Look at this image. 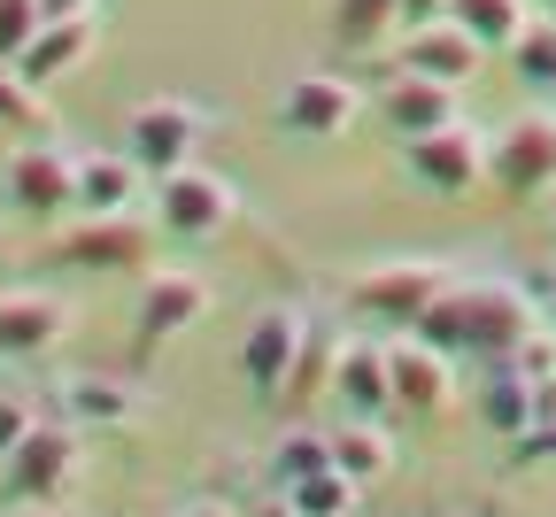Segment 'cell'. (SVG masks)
I'll use <instances>...</instances> for the list:
<instances>
[{
	"mask_svg": "<svg viewBox=\"0 0 556 517\" xmlns=\"http://www.w3.org/2000/svg\"><path fill=\"white\" fill-rule=\"evenodd\" d=\"M541 325H548L541 302H533V293H518L510 278H456V286H448L409 332H417V340H433V348H448V355L503 363V355H518V340L541 332Z\"/></svg>",
	"mask_w": 556,
	"mask_h": 517,
	"instance_id": "cell-1",
	"label": "cell"
},
{
	"mask_svg": "<svg viewBox=\"0 0 556 517\" xmlns=\"http://www.w3.org/2000/svg\"><path fill=\"white\" fill-rule=\"evenodd\" d=\"M448 286H456V270L441 255H402V263H371L356 286H348V310H364L371 325H402L409 332Z\"/></svg>",
	"mask_w": 556,
	"mask_h": 517,
	"instance_id": "cell-2",
	"label": "cell"
},
{
	"mask_svg": "<svg viewBox=\"0 0 556 517\" xmlns=\"http://www.w3.org/2000/svg\"><path fill=\"white\" fill-rule=\"evenodd\" d=\"M78 464H86V425L54 417V425H31L16 449L0 456V479H9L16 502H62L70 479H78Z\"/></svg>",
	"mask_w": 556,
	"mask_h": 517,
	"instance_id": "cell-3",
	"label": "cell"
},
{
	"mask_svg": "<svg viewBox=\"0 0 556 517\" xmlns=\"http://www.w3.org/2000/svg\"><path fill=\"white\" fill-rule=\"evenodd\" d=\"M486 178H495L503 201H533V193H556V109H526L495 131L486 147Z\"/></svg>",
	"mask_w": 556,
	"mask_h": 517,
	"instance_id": "cell-4",
	"label": "cell"
},
{
	"mask_svg": "<svg viewBox=\"0 0 556 517\" xmlns=\"http://www.w3.org/2000/svg\"><path fill=\"white\" fill-rule=\"evenodd\" d=\"M402 171L426 186L433 201H471V193L486 186V139L456 116V124H441V131L402 139Z\"/></svg>",
	"mask_w": 556,
	"mask_h": 517,
	"instance_id": "cell-5",
	"label": "cell"
},
{
	"mask_svg": "<svg viewBox=\"0 0 556 517\" xmlns=\"http://www.w3.org/2000/svg\"><path fill=\"white\" fill-rule=\"evenodd\" d=\"M240 216V193H232V178H217V171H201V163H186V171H170V178H155V225L170 232V240H217L225 225Z\"/></svg>",
	"mask_w": 556,
	"mask_h": 517,
	"instance_id": "cell-6",
	"label": "cell"
},
{
	"mask_svg": "<svg viewBox=\"0 0 556 517\" xmlns=\"http://www.w3.org/2000/svg\"><path fill=\"white\" fill-rule=\"evenodd\" d=\"M201 124H208V116H201L193 101L155 93V101H139V109L124 116V155L148 171V178H170V171H186V163H193Z\"/></svg>",
	"mask_w": 556,
	"mask_h": 517,
	"instance_id": "cell-7",
	"label": "cell"
},
{
	"mask_svg": "<svg viewBox=\"0 0 556 517\" xmlns=\"http://www.w3.org/2000/svg\"><path fill=\"white\" fill-rule=\"evenodd\" d=\"M356 116H364V86H348L340 70H302L278 93V131H294V139H340V131H356Z\"/></svg>",
	"mask_w": 556,
	"mask_h": 517,
	"instance_id": "cell-8",
	"label": "cell"
},
{
	"mask_svg": "<svg viewBox=\"0 0 556 517\" xmlns=\"http://www.w3.org/2000/svg\"><path fill=\"white\" fill-rule=\"evenodd\" d=\"M0 186H9V201L24 216H62V209H78V155L62 139H24L9 171H0Z\"/></svg>",
	"mask_w": 556,
	"mask_h": 517,
	"instance_id": "cell-9",
	"label": "cell"
},
{
	"mask_svg": "<svg viewBox=\"0 0 556 517\" xmlns=\"http://www.w3.org/2000/svg\"><path fill=\"white\" fill-rule=\"evenodd\" d=\"M294 355H302V310H255L240 332V379L255 402H287L294 379Z\"/></svg>",
	"mask_w": 556,
	"mask_h": 517,
	"instance_id": "cell-10",
	"label": "cell"
},
{
	"mask_svg": "<svg viewBox=\"0 0 556 517\" xmlns=\"http://www.w3.org/2000/svg\"><path fill=\"white\" fill-rule=\"evenodd\" d=\"M208 317V278L201 270H155L139 286V355H155L163 340L193 332Z\"/></svg>",
	"mask_w": 556,
	"mask_h": 517,
	"instance_id": "cell-11",
	"label": "cell"
},
{
	"mask_svg": "<svg viewBox=\"0 0 556 517\" xmlns=\"http://www.w3.org/2000/svg\"><path fill=\"white\" fill-rule=\"evenodd\" d=\"M456 402V355L433 348V340H394V409L409 417H441Z\"/></svg>",
	"mask_w": 556,
	"mask_h": 517,
	"instance_id": "cell-12",
	"label": "cell"
},
{
	"mask_svg": "<svg viewBox=\"0 0 556 517\" xmlns=\"http://www.w3.org/2000/svg\"><path fill=\"white\" fill-rule=\"evenodd\" d=\"M379 124L387 131H402V139H417V131H441V124H456V86H441V78H426V70H394V78L379 86Z\"/></svg>",
	"mask_w": 556,
	"mask_h": 517,
	"instance_id": "cell-13",
	"label": "cell"
},
{
	"mask_svg": "<svg viewBox=\"0 0 556 517\" xmlns=\"http://www.w3.org/2000/svg\"><path fill=\"white\" fill-rule=\"evenodd\" d=\"M139 255H148V216H139V209L86 216V225L62 232V263H78V270H131Z\"/></svg>",
	"mask_w": 556,
	"mask_h": 517,
	"instance_id": "cell-14",
	"label": "cell"
},
{
	"mask_svg": "<svg viewBox=\"0 0 556 517\" xmlns=\"http://www.w3.org/2000/svg\"><path fill=\"white\" fill-rule=\"evenodd\" d=\"M332 402H340L348 417H387V409H394V348L348 340V348H340V371H332Z\"/></svg>",
	"mask_w": 556,
	"mask_h": 517,
	"instance_id": "cell-15",
	"label": "cell"
},
{
	"mask_svg": "<svg viewBox=\"0 0 556 517\" xmlns=\"http://www.w3.org/2000/svg\"><path fill=\"white\" fill-rule=\"evenodd\" d=\"M62 332H70V310L54 293H0V355L9 363H31V355L62 348Z\"/></svg>",
	"mask_w": 556,
	"mask_h": 517,
	"instance_id": "cell-16",
	"label": "cell"
},
{
	"mask_svg": "<svg viewBox=\"0 0 556 517\" xmlns=\"http://www.w3.org/2000/svg\"><path fill=\"white\" fill-rule=\"evenodd\" d=\"M93 39H101V16H54V24L16 54V70H24L31 86H54V78H70V70L93 54Z\"/></svg>",
	"mask_w": 556,
	"mask_h": 517,
	"instance_id": "cell-17",
	"label": "cell"
},
{
	"mask_svg": "<svg viewBox=\"0 0 556 517\" xmlns=\"http://www.w3.org/2000/svg\"><path fill=\"white\" fill-rule=\"evenodd\" d=\"M479 54H486V47H479L456 16H441V24H417V31H409V54H402V62L426 70V78H441V86H464L471 70H479Z\"/></svg>",
	"mask_w": 556,
	"mask_h": 517,
	"instance_id": "cell-18",
	"label": "cell"
},
{
	"mask_svg": "<svg viewBox=\"0 0 556 517\" xmlns=\"http://www.w3.org/2000/svg\"><path fill=\"white\" fill-rule=\"evenodd\" d=\"M139 193H148V171L124 147L116 155H78V209L86 216H124V209H139Z\"/></svg>",
	"mask_w": 556,
	"mask_h": 517,
	"instance_id": "cell-19",
	"label": "cell"
},
{
	"mask_svg": "<svg viewBox=\"0 0 556 517\" xmlns=\"http://www.w3.org/2000/svg\"><path fill=\"white\" fill-rule=\"evenodd\" d=\"M479 425L495 432V440H518L533 432V379L518 371V363H486V379H479Z\"/></svg>",
	"mask_w": 556,
	"mask_h": 517,
	"instance_id": "cell-20",
	"label": "cell"
},
{
	"mask_svg": "<svg viewBox=\"0 0 556 517\" xmlns=\"http://www.w3.org/2000/svg\"><path fill=\"white\" fill-rule=\"evenodd\" d=\"M332 471H348L356 487H379V479L394 471V440H387V425H379V417H348V425L332 432Z\"/></svg>",
	"mask_w": 556,
	"mask_h": 517,
	"instance_id": "cell-21",
	"label": "cell"
},
{
	"mask_svg": "<svg viewBox=\"0 0 556 517\" xmlns=\"http://www.w3.org/2000/svg\"><path fill=\"white\" fill-rule=\"evenodd\" d=\"M340 348H348V332H340V325H325V317H309V325H302V355H294V379H287V402L332 394V371H340Z\"/></svg>",
	"mask_w": 556,
	"mask_h": 517,
	"instance_id": "cell-22",
	"label": "cell"
},
{
	"mask_svg": "<svg viewBox=\"0 0 556 517\" xmlns=\"http://www.w3.org/2000/svg\"><path fill=\"white\" fill-rule=\"evenodd\" d=\"M486 54H510L518 47V31L533 24V0H456V9H448Z\"/></svg>",
	"mask_w": 556,
	"mask_h": 517,
	"instance_id": "cell-23",
	"label": "cell"
},
{
	"mask_svg": "<svg viewBox=\"0 0 556 517\" xmlns=\"http://www.w3.org/2000/svg\"><path fill=\"white\" fill-rule=\"evenodd\" d=\"M131 409H139V394L116 387V379H70L62 387V417L70 425H124Z\"/></svg>",
	"mask_w": 556,
	"mask_h": 517,
	"instance_id": "cell-24",
	"label": "cell"
},
{
	"mask_svg": "<svg viewBox=\"0 0 556 517\" xmlns=\"http://www.w3.org/2000/svg\"><path fill=\"white\" fill-rule=\"evenodd\" d=\"M387 31H402V0H332V39L340 47H379Z\"/></svg>",
	"mask_w": 556,
	"mask_h": 517,
	"instance_id": "cell-25",
	"label": "cell"
},
{
	"mask_svg": "<svg viewBox=\"0 0 556 517\" xmlns=\"http://www.w3.org/2000/svg\"><path fill=\"white\" fill-rule=\"evenodd\" d=\"M278 494H287V509L294 517H356V479H348V471H309V479H294V487H278Z\"/></svg>",
	"mask_w": 556,
	"mask_h": 517,
	"instance_id": "cell-26",
	"label": "cell"
},
{
	"mask_svg": "<svg viewBox=\"0 0 556 517\" xmlns=\"http://www.w3.org/2000/svg\"><path fill=\"white\" fill-rule=\"evenodd\" d=\"M510 62H518V78H526L533 93H548V101H556V16H533V24L518 31Z\"/></svg>",
	"mask_w": 556,
	"mask_h": 517,
	"instance_id": "cell-27",
	"label": "cell"
},
{
	"mask_svg": "<svg viewBox=\"0 0 556 517\" xmlns=\"http://www.w3.org/2000/svg\"><path fill=\"white\" fill-rule=\"evenodd\" d=\"M309 471H332V432H287L270 449V479L278 487H294V479H309Z\"/></svg>",
	"mask_w": 556,
	"mask_h": 517,
	"instance_id": "cell-28",
	"label": "cell"
},
{
	"mask_svg": "<svg viewBox=\"0 0 556 517\" xmlns=\"http://www.w3.org/2000/svg\"><path fill=\"white\" fill-rule=\"evenodd\" d=\"M47 86H31L16 62H0V131H39L47 124Z\"/></svg>",
	"mask_w": 556,
	"mask_h": 517,
	"instance_id": "cell-29",
	"label": "cell"
},
{
	"mask_svg": "<svg viewBox=\"0 0 556 517\" xmlns=\"http://www.w3.org/2000/svg\"><path fill=\"white\" fill-rule=\"evenodd\" d=\"M39 31H47V9H39V0H0V62H16Z\"/></svg>",
	"mask_w": 556,
	"mask_h": 517,
	"instance_id": "cell-30",
	"label": "cell"
},
{
	"mask_svg": "<svg viewBox=\"0 0 556 517\" xmlns=\"http://www.w3.org/2000/svg\"><path fill=\"white\" fill-rule=\"evenodd\" d=\"M31 425H39V417H31V402H24V394H0V456H9Z\"/></svg>",
	"mask_w": 556,
	"mask_h": 517,
	"instance_id": "cell-31",
	"label": "cell"
},
{
	"mask_svg": "<svg viewBox=\"0 0 556 517\" xmlns=\"http://www.w3.org/2000/svg\"><path fill=\"white\" fill-rule=\"evenodd\" d=\"M518 464H556V417L548 425H533V432H518V449H510Z\"/></svg>",
	"mask_w": 556,
	"mask_h": 517,
	"instance_id": "cell-32",
	"label": "cell"
},
{
	"mask_svg": "<svg viewBox=\"0 0 556 517\" xmlns=\"http://www.w3.org/2000/svg\"><path fill=\"white\" fill-rule=\"evenodd\" d=\"M456 9V0H402V31H417V24H441Z\"/></svg>",
	"mask_w": 556,
	"mask_h": 517,
	"instance_id": "cell-33",
	"label": "cell"
},
{
	"mask_svg": "<svg viewBox=\"0 0 556 517\" xmlns=\"http://www.w3.org/2000/svg\"><path fill=\"white\" fill-rule=\"evenodd\" d=\"M548 417H556V371L533 379V425H548Z\"/></svg>",
	"mask_w": 556,
	"mask_h": 517,
	"instance_id": "cell-34",
	"label": "cell"
},
{
	"mask_svg": "<svg viewBox=\"0 0 556 517\" xmlns=\"http://www.w3.org/2000/svg\"><path fill=\"white\" fill-rule=\"evenodd\" d=\"M39 9H47V24H54V16H93L101 0H39Z\"/></svg>",
	"mask_w": 556,
	"mask_h": 517,
	"instance_id": "cell-35",
	"label": "cell"
},
{
	"mask_svg": "<svg viewBox=\"0 0 556 517\" xmlns=\"http://www.w3.org/2000/svg\"><path fill=\"white\" fill-rule=\"evenodd\" d=\"M178 517H240V509H232V502H186Z\"/></svg>",
	"mask_w": 556,
	"mask_h": 517,
	"instance_id": "cell-36",
	"label": "cell"
},
{
	"mask_svg": "<svg viewBox=\"0 0 556 517\" xmlns=\"http://www.w3.org/2000/svg\"><path fill=\"white\" fill-rule=\"evenodd\" d=\"M541 317H548V325H556V278H548V286H541Z\"/></svg>",
	"mask_w": 556,
	"mask_h": 517,
	"instance_id": "cell-37",
	"label": "cell"
},
{
	"mask_svg": "<svg viewBox=\"0 0 556 517\" xmlns=\"http://www.w3.org/2000/svg\"><path fill=\"white\" fill-rule=\"evenodd\" d=\"M9 517H54V509H47V502H16Z\"/></svg>",
	"mask_w": 556,
	"mask_h": 517,
	"instance_id": "cell-38",
	"label": "cell"
},
{
	"mask_svg": "<svg viewBox=\"0 0 556 517\" xmlns=\"http://www.w3.org/2000/svg\"><path fill=\"white\" fill-rule=\"evenodd\" d=\"M548 232H556V193H548Z\"/></svg>",
	"mask_w": 556,
	"mask_h": 517,
	"instance_id": "cell-39",
	"label": "cell"
},
{
	"mask_svg": "<svg viewBox=\"0 0 556 517\" xmlns=\"http://www.w3.org/2000/svg\"><path fill=\"white\" fill-rule=\"evenodd\" d=\"M533 9H556V0H533Z\"/></svg>",
	"mask_w": 556,
	"mask_h": 517,
	"instance_id": "cell-40",
	"label": "cell"
}]
</instances>
